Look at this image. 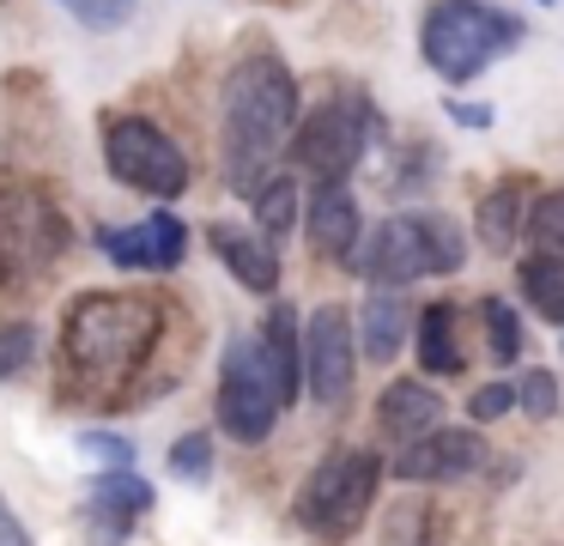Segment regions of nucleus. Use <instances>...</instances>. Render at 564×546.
<instances>
[{"instance_id":"nucleus-11","label":"nucleus","mask_w":564,"mask_h":546,"mask_svg":"<svg viewBox=\"0 0 564 546\" xmlns=\"http://www.w3.org/2000/svg\"><path fill=\"white\" fill-rule=\"evenodd\" d=\"M479 461H486V437L462 431V425H437V431L401 443V456H394V480H406V485H449V480L479 473Z\"/></svg>"},{"instance_id":"nucleus-17","label":"nucleus","mask_w":564,"mask_h":546,"mask_svg":"<svg viewBox=\"0 0 564 546\" xmlns=\"http://www.w3.org/2000/svg\"><path fill=\"white\" fill-rule=\"evenodd\" d=\"M261 352L273 364V383H280V400L304 395V328H297L292 303H273L268 322H261Z\"/></svg>"},{"instance_id":"nucleus-8","label":"nucleus","mask_w":564,"mask_h":546,"mask_svg":"<svg viewBox=\"0 0 564 546\" xmlns=\"http://www.w3.org/2000/svg\"><path fill=\"white\" fill-rule=\"evenodd\" d=\"M280 383H273V364L261 352V340L237 334L219 358V425L231 443H268L273 425H280Z\"/></svg>"},{"instance_id":"nucleus-29","label":"nucleus","mask_w":564,"mask_h":546,"mask_svg":"<svg viewBox=\"0 0 564 546\" xmlns=\"http://www.w3.org/2000/svg\"><path fill=\"white\" fill-rule=\"evenodd\" d=\"M31 352H37V328H31V322H7V328H0V376L25 371Z\"/></svg>"},{"instance_id":"nucleus-16","label":"nucleus","mask_w":564,"mask_h":546,"mask_svg":"<svg viewBox=\"0 0 564 546\" xmlns=\"http://www.w3.org/2000/svg\"><path fill=\"white\" fill-rule=\"evenodd\" d=\"M377 425H382V437H394V443H413V437H425V431L443 425V395L425 388V383H413V376H401V383L382 388Z\"/></svg>"},{"instance_id":"nucleus-4","label":"nucleus","mask_w":564,"mask_h":546,"mask_svg":"<svg viewBox=\"0 0 564 546\" xmlns=\"http://www.w3.org/2000/svg\"><path fill=\"white\" fill-rule=\"evenodd\" d=\"M382 485V461L377 449H334V456L316 461L304 485H297V528L316 534V540H352L370 522V504H377Z\"/></svg>"},{"instance_id":"nucleus-6","label":"nucleus","mask_w":564,"mask_h":546,"mask_svg":"<svg viewBox=\"0 0 564 546\" xmlns=\"http://www.w3.org/2000/svg\"><path fill=\"white\" fill-rule=\"evenodd\" d=\"M462 255H467V237L449 213H401L370 231V249L358 255V267L377 286H406L419 274H455Z\"/></svg>"},{"instance_id":"nucleus-20","label":"nucleus","mask_w":564,"mask_h":546,"mask_svg":"<svg viewBox=\"0 0 564 546\" xmlns=\"http://www.w3.org/2000/svg\"><path fill=\"white\" fill-rule=\"evenodd\" d=\"M455 303H425L419 310V371H431V376H455V371H467V352H462V340H455Z\"/></svg>"},{"instance_id":"nucleus-5","label":"nucleus","mask_w":564,"mask_h":546,"mask_svg":"<svg viewBox=\"0 0 564 546\" xmlns=\"http://www.w3.org/2000/svg\"><path fill=\"white\" fill-rule=\"evenodd\" d=\"M74 243L67 213L31 182H0V291L37 286Z\"/></svg>"},{"instance_id":"nucleus-2","label":"nucleus","mask_w":564,"mask_h":546,"mask_svg":"<svg viewBox=\"0 0 564 546\" xmlns=\"http://www.w3.org/2000/svg\"><path fill=\"white\" fill-rule=\"evenodd\" d=\"M164 340V303L147 291H79L62 315V364L74 383H134Z\"/></svg>"},{"instance_id":"nucleus-33","label":"nucleus","mask_w":564,"mask_h":546,"mask_svg":"<svg viewBox=\"0 0 564 546\" xmlns=\"http://www.w3.org/2000/svg\"><path fill=\"white\" fill-rule=\"evenodd\" d=\"M0 546H31V534L19 528V516L7 510V497H0Z\"/></svg>"},{"instance_id":"nucleus-25","label":"nucleus","mask_w":564,"mask_h":546,"mask_svg":"<svg viewBox=\"0 0 564 546\" xmlns=\"http://www.w3.org/2000/svg\"><path fill=\"white\" fill-rule=\"evenodd\" d=\"M171 473H176V480H188V485L207 480V473H213V437L207 431L176 437V443H171Z\"/></svg>"},{"instance_id":"nucleus-9","label":"nucleus","mask_w":564,"mask_h":546,"mask_svg":"<svg viewBox=\"0 0 564 546\" xmlns=\"http://www.w3.org/2000/svg\"><path fill=\"white\" fill-rule=\"evenodd\" d=\"M104 164L122 189H140V194H159V201H176L188 189V158L159 121L147 116H116L104 128Z\"/></svg>"},{"instance_id":"nucleus-26","label":"nucleus","mask_w":564,"mask_h":546,"mask_svg":"<svg viewBox=\"0 0 564 546\" xmlns=\"http://www.w3.org/2000/svg\"><path fill=\"white\" fill-rule=\"evenodd\" d=\"M516 407H522L528 419H552V413H558V376L552 371H522L516 376Z\"/></svg>"},{"instance_id":"nucleus-18","label":"nucleus","mask_w":564,"mask_h":546,"mask_svg":"<svg viewBox=\"0 0 564 546\" xmlns=\"http://www.w3.org/2000/svg\"><path fill=\"white\" fill-rule=\"evenodd\" d=\"M528 176H510V182H498V189L479 201V243H486L491 255H510L516 249V237H528Z\"/></svg>"},{"instance_id":"nucleus-31","label":"nucleus","mask_w":564,"mask_h":546,"mask_svg":"<svg viewBox=\"0 0 564 546\" xmlns=\"http://www.w3.org/2000/svg\"><path fill=\"white\" fill-rule=\"evenodd\" d=\"M510 407H516V383H486V388H474V400H467V413H474V425H491V419H503Z\"/></svg>"},{"instance_id":"nucleus-19","label":"nucleus","mask_w":564,"mask_h":546,"mask_svg":"<svg viewBox=\"0 0 564 546\" xmlns=\"http://www.w3.org/2000/svg\"><path fill=\"white\" fill-rule=\"evenodd\" d=\"M406 328H413V310H406L394 291H370L365 310H358V352L370 364H389L394 352L406 346Z\"/></svg>"},{"instance_id":"nucleus-28","label":"nucleus","mask_w":564,"mask_h":546,"mask_svg":"<svg viewBox=\"0 0 564 546\" xmlns=\"http://www.w3.org/2000/svg\"><path fill=\"white\" fill-rule=\"evenodd\" d=\"M431 522H437V516H431L425 504H401L389 516V540H382V546H425L431 540Z\"/></svg>"},{"instance_id":"nucleus-30","label":"nucleus","mask_w":564,"mask_h":546,"mask_svg":"<svg viewBox=\"0 0 564 546\" xmlns=\"http://www.w3.org/2000/svg\"><path fill=\"white\" fill-rule=\"evenodd\" d=\"M79 456H98L104 468H134V443L122 431H79Z\"/></svg>"},{"instance_id":"nucleus-13","label":"nucleus","mask_w":564,"mask_h":546,"mask_svg":"<svg viewBox=\"0 0 564 546\" xmlns=\"http://www.w3.org/2000/svg\"><path fill=\"white\" fill-rule=\"evenodd\" d=\"M152 510V485L140 480L134 468H110L91 480V497H86V540L91 546H128L134 522Z\"/></svg>"},{"instance_id":"nucleus-14","label":"nucleus","mask_w":564,"mask_h":546,"mask_svg":"<svg viewBox=\"0 0 564 546\" xmlns=\"http://www.w3.org/2000/svg\"><path fill=\"white\" fill-rule=\"evenodd\" d=\"M358 237H365V213H358L346 182H316L310 194V249L316 261H352Z\"/></svg>"},{"instance_id":"nucleus-15","label":"nucleus","mask_w":564,"mask_h":546,"mask_svg":"<svg viewBox=\"0 0 564 546\" xmlns=\"http://www.w3.org/2000/svg\"><path fill=\"white\" fill-rule=\"evenodd\" d=\"M207 243H213V255L237 274V286L273 298V286H280V249H273L268 231H243V225H225L219 218V225H207Z\"/></svg>"},{"instance_id":"nucleus-12","label":"nucleus","mask_w":564,"mask_h":546,"mask_svg":"<svg viewBox=\"0 0 564 546\" xmlns=\"http://www.w3.org/2000/svg\"><path fill=\"white\" fill-rule=\"evenodd\" d=\"M98 249L110 255L116 267H128V274H171L188 249V225L176 213H152V218H140V225L98 231Z\"/></svg>"},{"instance_id":"nucleus-32","label":"nucleus","mask_w":564,"mask_h":546,"mask_svg":"<svg viewBox=\"0 0 564 546\" xmlns=\"http://www.w3.org/2000/svg\"><path fill=\"white\" fill-rule=\"evenodd\" d=\"M443 116H449L455 128H491V109L486 104H467V97H449V104H443Z\"/></svg>"},{"instance_id":"nucleus-21","label":"nucleus","mask_w":564,"mask_h":546,"mask_svg":"<svg viewBox=\"0 0 564 546\" xmlns=\"http://www.w3.org/2000/svg\"><path fill=\"white\" fill-rule=\"evenodd\" d=\"M516 279H522V298L534 303L546 322L564 328V255H528Z\"/></svg>"},{"instance_id":"nucleus-23","label":"nucleus","mask_w":564,"mask_h":546,"mask_svg":"<svg viewBox=\"0 0 564 546\" xmlns=\"http://www.w3.org/2000/svg\"><path fill=\"white\" fill-rule=\"evenodd\" d=\"M479 315H486V328H491V358H498V364H516V358H522V346H528L522 315H516L503 298H486V303H479Z\"/></svg>"},{"instance_id":"nucleus-22","label":"nucleus","mask_w":564,"mask_h":546,"mask_svg":"<svg viewBox=\"0 0 564 546\" xmlns=\"http://www.w3.org/2000/svg\"><path fill=\"white\" fill-rule=\"evenodd\" d=\"M249 206H256V231H268L273 243H280L285 231H297V182L285 176V170H273V176L249 194Z\"/></svg>"},{"instance_id":"nucleus-10","label":"nucleus","mask_w":564,"mask_h":546,"mask_svg":"<svg viewBox=\"0 0 564 546\" xmlns=\"http://www.w3.org/2000/svg\"><path fill=\"white\" fill-rule=\"evenodd\" d=\"M358 383V334H352V310L346 303H322L304 322V388L316 407L340 413L352 400Z\"/></svg>"},{"instance_id":"nucleus-7","label":"nucleus","mask_w":564,"mask_h":546,"mask_svg":"<svg viewBox=\"0 0 564 546\" xmlns=\"http://www.w3.org/2000/svg\"><path fill=\"white\" fill-rule=\"evenodd\" d=\"M370 140H377V109H370V97L340 92V97L316 104L304 121H297L292 158L310 170V176H322V182H346L358 164H365Z\"/></svg>"},{"instance_id":"nucleus-1","label":"nucleus","mask_w":564,"mask_h":546,"mask_svg":"<svg viewBox=\"0 0 564 546\" xmlns=\"http://www.w3.org/2000/svg\"><path fill=\"white\" fill-rule=\"evenodd\" d=\"M297 133V79L273 49H249L225 73L219 104V164L231 194H256L273 176L280 146Z\"/></svg>"},{"instance_id":"nucleus-24","label":"nucleus","mask_w":564,"mask_h":546,"mask_svg":"<svg viewBox=\"0 0 564 546\" xmlns=\"http://www.w3.org/2000/svg\"><path fill=\"white\" fill-rule=\"evenodd\" d=\"M528 243H534L540 255H564V189L540 194V201L528 206Z\"/></svg>"},{"instance_id":"nucleus-27","label":"nucleus","mask_w":564,"mask_h":546,"mask_svg":"<svg viewBox=\"0 0 564 546\" xmlns=\"http://www.w3.org/2000/svg\"><path fill=\"white\" fill-rule=\"evenodd\" d=\"M67 12H74L79 24H91V31H116V24L134 19V0H62Z\"/></svg>"},{"instance_id":"nucleus-3","label":"nucleus","mask_w":564,"mask_h":546,"mask_svg":"<svg viewBox=\"0 0 564 546\" xmlns=\"http://www.w3.org/2000/svg\"><path fill=\"white\" fill-rule=\"evenodd\" d=\"M522 24L491 0H437L419 24V49H425L431 73H443L449 85H467L491 67V61L516 55Z\"/></svg>"}]
</instances>
